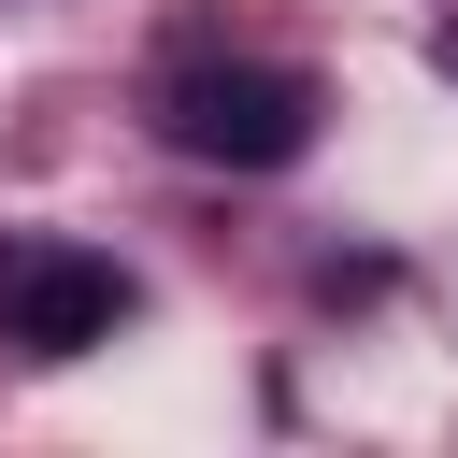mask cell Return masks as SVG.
I'll return each mask as SVG.
<instances>
[{"instance_id":"2","label":"cell","mask_w":458,"mask_h":458,"mask_svg":"<svg viewBox=\"0 0 458 458\" xmlns=\"http://www.w3.org/2000/svg\"><path fill=\"white\" fill-rule=\"evenodd\" d=\"M114 329H129V272H114L100 243H57V229L0 243V344H14V358H86V344H114Z\"/></svg>"},{"instance_id":"1","label":"cell","mask_w":458,"mask_h":458,"mask_svg":"<svg viewBox=\"0 0 458 458\" xmlns=\"http://www.w3.org/2000/svg\"><path fill=\"white\" fill-rule=\"evenodd\" d=\"M315 114L329 100L286 57H172L157 72V143L200 172H286V157H315Z\"/></svg>"}]
</instances>
